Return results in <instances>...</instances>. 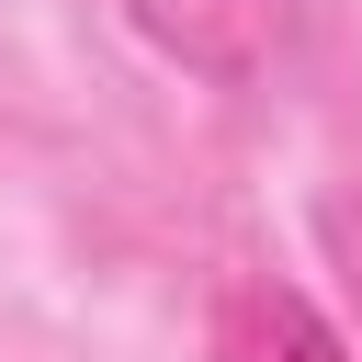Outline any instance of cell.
Segmentation results:
<instances>
[{
  "label": "cell",
  "mask_w": 362,
  "mask_h": 362,
  "mask_svg": "<svg viewBox=\"0 0 362 362\" xmlns=\"http://www.w3.org/2000/svg\"><path fill=\"white\" fill-rule=\"evenodd\" d=\"M181 79H215V90H260L305 57V23L317 0H113Z\"/></svg>",
  "instance_id": "cell-1"
},
{
  "label": "cell",
  "mask_w": 362,
  "mask_h": 362,
  "mask_svg": "<svg viewBox=\"0 0 362 362\" xmlns=\"http://www.w3.org/2000/svg\"><path fill=\"white\" fill-rule=\"evenodd\" d=\"M215 362H362V351H351V328H339L305 283H283V272H226V283H215Z\"/></svg>",
  "instance_id": "cell-2"
},
{
  "label": "cell",
  "mask_w": 362,
  "mask_h": 362,
  "mask_svg": "<svg viewBox=\"0 0 362 362\" xmlns=\"http://www.w3.org/2000/svg\"><path fill=\"white\" fill-rule=\"evenodd\" d=\"M317 226H328V249H339V272H351V305H362V192H328ZM351 351H362V328H351Z\"/></svg>",
  "instance_id": "cell-3"
}]
</instances>
